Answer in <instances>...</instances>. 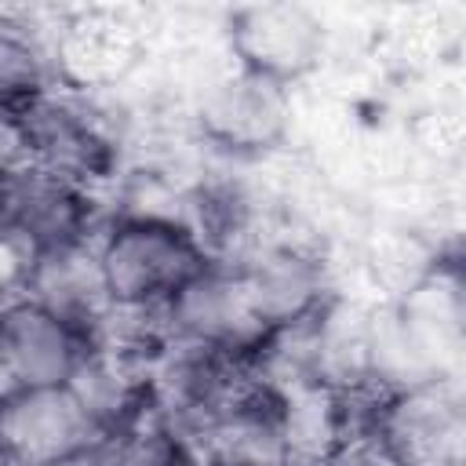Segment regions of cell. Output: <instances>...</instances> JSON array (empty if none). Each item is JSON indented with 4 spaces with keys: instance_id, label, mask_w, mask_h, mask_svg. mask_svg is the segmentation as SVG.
<instances>
[{
    "instance_id": "12",
    "label": "cell",
    "mask_w": 466,
    "mask_h": 466,
    "mask_svg": "<svg viewBox=\"0 0 466 466\" xmlns=\"http://www.w3.org/2000/svg\"><path fill=\"white\" fill-rule=\"evenodd\" d=\"M51 55L76 87H106L142 62V25L120 11H80L55 33Z\"/></svg>"
},
{
    "instance_id": "15",
    "label": "cell",
    "mask_w": 466,
    "mask_h": 466,
    "mask_svg": "<svg viewBox=\"0 0 466 466\" xmlns=\"http://www.w3.org/2000/svg\"><path fill=\"white\" fill-rule=\"evenodd\" d=\"M55 55L25 11H0V116L25 109L51 91Z\"/></svg>"
},
{
    "instance_id": "6",
    "label": "cell",
    "mask_w": 466,
    "mask_h": 466,
    "mask_svg": "<svg viewBox=\"0 0 466 466\" xmlns=\"http://www.w3.org/2000/svg\"><path fill=\"white\" fill-rule=\"evenodd\" d=\"M0 222L22 233L36 255L98 240V208L87 186L33 160L0 167Z\"/></svg>"
},
{
    "instance_id": "2",
    "label": "cell",
    "mask_w": 466,
    "mask_h": 466,
    "mask_svg": "<svg viewBox=\"0 0 466 466\" xmlns=\"http://www.w3.org/2000/svg\"><path fill=\"white\" fill-rule=\"evenodd\" d=\"M291 120V87L240 69L237 62L193 95V124L200 138L229 157H266L284 146Z\"/></svg>"
},
{
    "instance_id": "13",
    "label": "cell",
    "mask_w": 466,
    "mask_h": 466,
    "mask_svg": "<svg viewBox=\"0 0 466 466\" xmlns=\"http://www.w3.org/2000/svg\"><path fill=\"white\" fill-rule=\"evenodd\" d=\"M22 295L29 302L44 306L47 313H55L58 320L73 324L76 331H84L91 342H98V331L113 309L102 273H98L95 244L36 255Z\"/></svg>"
},
{
    "instance_id": "14",
    "label": "cell",
    "mask_w": 466,
    "mask_h": 466,
    "mask_svg": "<svg viewBox=\"0 0 466 466\" xmlns=\"http://www.w3.org/2000/svg\"><path fill=\"white\" fill-rule=\"evenodd\" d=\"M69 393L76 397V404L84 408V415L91 419L98 437L127 430V426L142 422L153 411L149 379L142 371H135L131 364H124L120 357H113L109 350H98V346L73 371Z\"/></svg>"
},
{
    "instance_id": "5",
    "label": "cell",
    "mask_w": 466,
    "mask_h": 466,
    "mask_svg": "<svg viewBox=\"0 0 466 466\" xmlns=\"http://www.w3.org/2000/svg\"><path fill=\"white\" fill-rule=\"evenodd\" d=\"M255 317L277 331L320 313L335 299L328 251L306 237H266L237 266Z\"/></svg>"
},
{
    "instance_id": "4",
    "label": "cell",
    "mask_w": 466,
    "mask_h": 466,
    "mask_svg": "<svg viewBox=\"0 0 466 466\" xmlns=\"http://www.w3.org/2000/svg\"><path fill=\"white\" fill-rule=\"evenodd\" d=\"M4 120L11 124L25 160L58 171L87 189L113 178L116 171V138L106 131L102 116L73 95L47 91L44 98Z\"/></svg>"
},
{
    "instance_id": "9",
    "label": "cell",
    "mask_w": 466,
    "mask_h": 466,
    "mask_svg": "<svg viewBox=\"0 0 466 466\" xmlns=\"http://www.w3.org/2000/svg\"><path fill=\"white\" fill-rule=\"evenodd\" d=\"M98 430L69 386L11 390L0 400V451L22 466H58L87 455Z\"/></svg>"
},
{
    "instance_id": "18",
    "label": "cell",
    "mask_w": 466,
    "mask_h": 466,
    "mask_svg": "<svg viewBox=\"0 0 466 466\" xmlns=\"http://www.w3.org/2000/svg\"><path fill=\"white\" fill-rule=\"evenodd\" d=\"M15 386H11V375H7V368H4V360H0V400L11 393Z\"/></svg>"
},
{
    "instance_id": "11",
    "label": "cell",
    "mask_w": 466,
    "mask_h": 466,
    "mask_svg": "<svg viewBox=\"0 0 466 466\" xmlns=\"http://www.w3.org/2000/svg\"><path fill=\"white\" fill-rule=\"evenodd\" d=\"M204 466H295L284 433V390L251 375L204 433Z\"/></svg>"
},
{
    "instance_id": "10",
    "label": "cell",
    "mask_w": 466,
    "mask_h": 466,
    "mask_svg": "<svg viewBox=\"0 0 466 466\" xmlns=\"http://www.w3.org/2000/svg\"><path fill=\"white\" fill-rule=\"evenodd\" d=\"M95 342L25 295L0 306V360L15 390L69 386Z\"/></svg>"
},
{
    "instance_id": "3",
    "label": "cell",
    "mask_w": 466,
    "mask_h": 466,
    "mask_svg": "<svg viewBox=\"0 0 466 466\" xmlns=\"http://www.w3.org/2000/svg\"><path fill=\"white\" fill-rule=\"evenodd\" d=\"M368 448L386 466H462L466 411L455 379L386 393Z\"/></svg>"
},
{
    "instance_id": "8",
    "label": "cell",
    "mask_w": 466,
    "mask_h": 466,
    "mask_svg": "<svg viewBox=\"0 0 466 466\" xmlns=\"http://www.w3.org/2000/svg\"><path fill=\"white\" fill-rule=\"evenodd\" d=\"M328 51V25L302 4H255L229 18V55L240 69L284 87L306 80Z\"/></svg>"
},
{
    "instance_id": "17",
    "label": "cell",
    "mask_w": 466,
    "mask_h": 466,
    "mask_svg": "<svg viewBox=\"0 0 466 466\" xmlns=\"http://www.w3.org/2000/svg\"><path fill=\"white\" fill-rule=\"evenodd\" d=\"M33 262H36V248L22 233L0 222V306L22 295Z\"/></svg>"
},
{
    "instance_id": "1",
    "label": "cell",
    "mask_w": 466,
    "mask_h": 466,
    "mask_svg": "<svg viewBox=\"0 0 466 466\" xmlns=\"http://www.w3.org/2000/svg\"><path fill=\"white\" fill-rule=\"evenodd\" d=\"M95 258L116 309H157L211 262L186 222L153 215L109 222L95 240Z\"/></svg>"
},
{
    "instance_id": "16",
    "label": "cell",
    "mask_w": 466,
    "mask_h": 466,
    "mask_svg": "<svg viewBox=\"0 0 466 466\" xmlns=\"http://www.w3.org/2000/svg\"><path fill=\"white\" fill-rule=\"evenodd\" d=\"M87 462L91 466H204L197 451L160 422L157 408L142 422L98 437L95 448L87 451Z\"/></svg>"
},
{
    "instance_id": "7",
    "label": "cell",
    "mask_w": 466,
    "mask_h": 466,
    "mask_svg": "<svg viewBox=\"0 0 466 466\" xmlns=\"http://www.w3.org/2000/svg\"><path fill=\"white\" fill-rule=\"evenodd\" d=\"M164 324L171 342H193L237 357L255 375V357L269 328L255 317L244 280L233 266L208 262L193 280H186L164 306Z\"/></svg>"
}]
</instances>
